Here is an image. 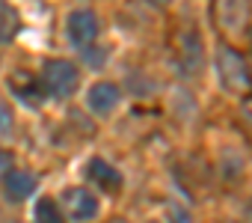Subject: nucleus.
I'll return each mask as SVG.
<instances>
[{"label": "nucleus", "mask_w": 252, "mask_h": 223, "mask_svg": "<svg viewBox=\"0 0 252 223\" xmlns=\"http://www.w3.org/2000/svg\"><path fill=\"white\" fill-rule=\"evenodd\" d=\"M80 74L68 60H48L42 66V89H48L54 98H71L77 92Z\"/></svg>", "instance_id": "nucleus-1"}, {"label": "nucleus", "mask_w": 252, "mask_h": 223, "mask_svg": "<svg viewBox=\"0 0 252 223\" xmlns=\"http://www.w3.org/2000/svg\"><path fill=\"white\" fill-rule=\"evenodd\" d=\"M217 72H220L225 89H231V92H246L252 86V77H249V69H246L243 57L228 45H222L217 51Z\"/></svg>", "instance_id": "nucleus-2"}, {"label": "nucleus", "mask_w": 252, "mask_h": 223, "mask_svg": "<svg viewBox=\"0 0 252 223\" xmlns=\"http://www.w3.org/2000/svg\"><path fill=\"white\" fill-rule=\"evenodd\" d=\"M65 33L77 48H86L98 39V15L92 9H77L65 21Z\"/></svg>", "instance_id": "nucleus-3"}, {"label": "nucleus", "mask_w": 252, "mask_h": 223, "mask_svg": "<svg viewBox=\"0 0 252 223\" xmlns=\"http://www.w3.org/2000/svg\"><path fill=\"white\" fill-rule=\"evenodd\" d=\"M252 0H217V24L225 33H240L249 21Z\"/></svg>", "instance_id": "nucleus-4"}, {"label": "nucleus", "mask_w": 252, "mask_h": 223, "mask_svg": "<svg viewBox=\"0 0 252 223\" xmlns=\"http://www.w3.org/2000/svg\"><path fill=\"white\" fill-rule=\"evenodd\" d=\"M63 205L71 220H92L98 214V196L86 187H68L63 193Z\"/></svg>", "instance_id": "nucleus-5"}, {"label": "nucleus", "mask_w": 252, "mask_h": 223, "mask_svg": "<svg viewBox=\"0 0 252 223\" xmlns=\"http://www.w3.org/2000/svg\"><path fill=\"white\" fill-rule=\"evenodd\" d=\"M119 101H122V92H119L113 83H95V86L86 92V107L92 110V113H98V116L113 113V110L119 107Z\"/></svg>", "instance_id": "nucleus-6"}, {"label": "nucleus", "mask_w": 252, "mask_h": 223, "mask_svg": "<svg viewBox=\"0 0 252 223\" xmlns=\"http://www.w3.org/2000/svg\"><path fill=\"white\" fill-rule=\"evenodd\" d=\"M86 179H89L92 185H98L104 193H119V190H122V176H119V170L110 167V164L101 161V158H92V161L86 164Z\"/></svg>", "instance_id": "nucleus-7"}, {"label": "nucleus", "mask_w": 252, "mask_h": 223, "mask_svg": "<svg viewBox=\"0 0 252 223\" xmlns=\"http://www.w3.org/2000/svg\"><path fill=\"white\" fill-rule=\"evenodd\" d=\"M36 176L30 173V170H6L3 173V190H6V196L12 199V202H21V199H27L33 190H36Z\"/></svg>", "instance_id": "nucleus-8"}, {"label": "nucleus", "mask_w": 252, "mask_h": 223, "mask_svg": "<svg viewBox=\"0 0 252 223\" xmlns=\"http://www.w3.org/2000/svg\"><path fill=\"white\" fill-rule=\"evenodd\" d=\"M9 89H12L27 107H39V101H42V86L36 83V77H33L30 72H15L12 80H9Z\"/></svg>", "instance_id": "nucleus-9"}, {"label": "nucleus", "mask_w": 252, "mask_h": 223, "mask_svg": "<svg viewBox=\"0 0 252 223\" xmlns=\"http://www.w3.org/2000/svg\"><path fill=\"white\" fill-rule=\"evenodd\" d=\"M18 30H21V18H18L15 6L6 3V0H0V42L3 45L12 42L18 36Z\"/></svg>", "instance_id": "nucleus-10"}, {"label": "nucleus", "mask_w": 252, "mask_h": 223, "mask_svg": "<svg viewBox=\"0 0 252 223\" xmlns=\"http://www.w3.org/2000/svg\"><path fill=\"white\" fill-rule=\"evenodd\" d=\"M36 220H45V223H60V220H63V214H60L57 202L45 196V199H39V202H36Z\"/></svg>", "instance_id": "nucleus-11"}, {"label": "nucleus", "mask_w": 252, "mask_h": 223, "mask_svg": "<svg viewBox=\"0 0 252 223\" xmlns=\"http://www.w3.org/2000/svg\"><path fill=\"white\" fill-rule=\"evenodd\" d=\"M12 125H15V119H12L9 104H6V101H0V137L9 134V131H12Z\"/></svg>", "instance_id": "nucleus-12"}, {"label": "nucleus", "mask_w": 252, "mask_h": 223, "mask_svg": "<svg viewBox=\"0 0 252 223\" xmlns=\"http://www.w3.org/2000/svg\"><path fill=\"white\" fill-rule=\"evenodd\" d=\"M9 167H12V155H9L6 149H0V176H3Z\"/></svg>", "instance_id": "nucleus-13"}, {"label": "nucleus", "mask_w": 252, "mask_h": 223, "mask_svg": "<svg viewBox=\"0 0 252 223\" xmlns=\"http://www.w3.org/2000/svg\"><path fill=\"white\" fill-rule=\"evenodd\" d=\"M152 3H155V6H166V3H169V0H152Z\"/></svg>", "instance_id": "nucleus-14"}, {"label": "nucleus", "mask_w": 252, "mask_h": 223, "mask_svg": "<svg viewBox=\"0 0 252 223\" xmlns=\"http://www.w3.org/2000/svg\"><path fill=\"white\" fill-rule=\"evenodd\" d=\"M246 214H249V217H252V205H249V208H246Z\"/></svg>", "instance_id": "nucleus-15"}]
</instances>
